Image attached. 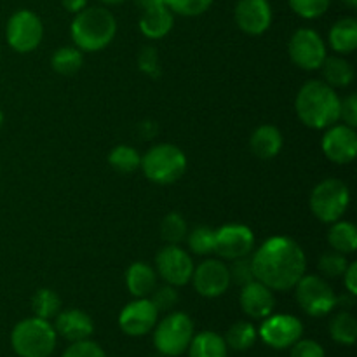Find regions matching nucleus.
<instances>
[{
	"label": "nucleus",
	"mask_w": 357,
	"mask_h": 357,
	"mask_svg": "<svg viewBox=\"0 0 357 357\" xmlns=\"http://www.w3.org/2000/svg\"><path fill=\"white\" fill-rule=\"evenodd\" d=\"M255 279L272 291H289L305 275L307 257L296 241L275 236L251 257Z\"/></svg>",
	"instance_id": "f257e3e1"
},
{
	"label": "nucleus",
	"mask_w": 357,
	"mask_h": 357,
	"mask_svg": "<svg viewBox=\"0 0 357 357\" xmlns=\"http://www.w3.org/2000/svg\"><path fill=\"white\" fill-rule=\"evenodd\" d=\"M340 100L337 91L324 80H309L300 87L295 110L302 124L310 129H328L340 117Z\"/></svg>",
	"instance_id": "f03ea898"
},
{
	"label": "nucleus",
	"mask_w": 357,
	"mask_h": 357,
	"mask_svg": "<svg viewBox=\"0 0 357 357\" xmlns=\"http://www.w3.org/2000/svg\"><path fill=\"white\" fill-rule=\"evenodd\" d=\"M117 33V21L107 7H89L75 14L70 35L80 51L98 52L107 47Z\"/></svg>",
	"instance_id": "7ed1b4c3"
},
{
	"label": "nucleus",
	"mask_w": 357,
	"mask_h": 357,
	"mask_svg": "<svg viewBox=\"0 0 357 357\" xmlns=\"http://www.w3.org/2000/svg\"><path fill=\"white\" fill-rule=\"evenodd\" d=\"M58 344V335L51 321L28 317L10 331V345L20 357H49Z\"/></svg>",
	"instance_id": "20e7f679"
},
{
	"label": "nucleus",
	"mask_w": 357,
	"mask_h": 357,
	"mask_svg": "<svg viewBox=\"0 0 357 357\" xmlns=\"http://www.w3.org/2000/svg\"><path fill=\"white\" fill-rule=\"evenodd\" d=\"M139 169L152 183H176L187 171V155L173 143H159L142 157Z\"/></svg>",
	"instance_id": "39448f33"
},
{
	"label": "nucleus",
	"mask_w": 357,
	"mask_h": 357,
	"mask_svg": "<svg viewBox=\"0 0 357 357\" xmlns=\"http://www.w3.org/2000/svg\"><path fill=\"white\" fill-rule=\"evenodd\" d=\"M153 345L164 357L185 354L194 338V321L185 312H171L153 328Z\"/></svg>",
	"instance_id": "423d86ee"
},
{
	"label": "nucleus",
	"mask_w": 357,
	"mask_h": 357,
	"mask_svg": "<svg viewBox=\"0 0 357 357\" xmlns=\"http://www.w3.org/2000/svg\"><path fill=\"white\" fill-rule=\"evenodd\" d=\"M351 202L349 187L338 178H326L314 187L309 206L312 215L323 223H333L345 215Z\"/></svg>",
	"instance_id": "0eeeda50"
},
{
	"label": "nucleus",
	"mask_w": 357,
	"mask_h": 357,
	"mask_svg": "<svg viewBox=\"0 0 357 357\" xmlns=\"http://www.w3.org/2000/svg\"><path fill=\"white\" fill-rule=\"evenodd\" d=\"M293 289L300 309L310 317H324L337 307V293L321 275H303Z\"/></svg>",
	"instance_id": "6e6552de"
},
{
	"label": "nucleus",
	"mask_w": 357,
	"mask_h": 357,
	"mask_svg": "<svg viewBox=\"0 0 357 357\" xmlns=\"http://www.w3.org/2000/svg\"><path fill=\"white\" fill-rule=\"evenodd\" d=\"M7 44L16 52L26 54L35 51L44 38V24L42 20L28 9H20L9 17L6 26Z\"/></svg>",
	"instance_id": "1a4fd4ad"
},
{
	"label": "nucleus",
	"mask_w": 357,
	"mask_h": 357,
	"mask_svg": "<svg viewBox=\"0 0 357 357\" xmlns=\"http://www.w3.org/2000/svg\"><path fill=\"white\" fill-rule=\"evenodd\" d=\"M288 54L291 58L293 65L307 70V72H314V70L321 68L328 52L326 44H324V40L316 30L300 28L289 38Z\"/></svg>",
	"instance_id": "9d476101"
},
{
	"label": "nucleus",
	"mask_w": 357,
	"mask_h": 357,
	"mask_svg": "<svg viewBox=\"0 0 357 357\" xmlns=\"http://www.w3.org/2000/svg\"><path fill=\"white\" fill-rule=\"evenodd\" d=\"M194 260L190 253L178 244H166L155 257V272L166 284L180 288L190 282L194 274Z\"/></svg>",
	"instance_id": "9b49d317"
},
{
	"label": "nucleus",
	"mask_w": 357,
	"mask_h": 357,
	"mask_svg": "<svg viewBox=\"0 0 357 357\" xmlns=\"http://www.w3.org/2000/svg\"><path fill=\"white\" fill-rule=\"evenodd\" d=\"M303 324L302 321L291 314H274L261 319L258 337L265 345L272 349H289L302 338Z\"/></svg>",
	"instance_id": "f8f14e48"
},
{
	"label": "nucleus",
	"mask_w": 357,
	"mask_h": 357,
	"mask_svg": "<svg viewBox=\"0 0 357 357\" xmlns=\"http://www.w3.org/2000/svg\"><path fill=\"white\" fill-rule=\"evenodd\" d=\"M255 250V234L250 227L232 223L223 225L216 230L215 253L222 260H237V258L250 257Z\"/></svg>",
	"instance_id": "ddd939ff"
},
{
	"label": "nucleus",
	"mask_w": 357,
	"mask_h": 357,
	"mask_svg": "<svg viewBox=\"0 0 357 357\" xmlns=\"http://www.w3.org/2000/svg\"><path fill=\"white\" fill-rule=\"evenodd\" d=\"M190 281L194 284L195 291L204 296V298H218V296L225 295L227 289L232 284L229 265L215 260V258L201 261L197 267H194V274H192Z\"/></svg>",
	"instance_id": "4468645a"
},
{
	"label": "nucleus",
	"mask_w": 357,
	"mask_h": 357,
	"mask_svg": "<svg viewBox=\"0 0 357 357\" xmlns=\"http://www.w3.org/2000/svg\"><path fill=\"white\" fill-rule=\"evenodd\" d=\"M159 314L150 298H135L119 314V328L128 337H145L155 328Z\"/></svg>",
	"instance_id": "2eb2a0df"
},
{
	"label": "nucleus",
	"mask_w": 357,
	"mask_h": 357,
	"mask_svg": "<svg viewBox=\"0 0 357 357\" xmlns=\"http://www.w3.org/2000/svg\"><path fill=\"white\" fill-rule=\"evenodd\" d=\"M321 149L328 160L335 164L352 162L357 155V135L354 128L345 124H333L326 129Z\"/></svg>",
	"instance_id": "dca6fc26"
},
{
	"label": "nucleus",
	"mask_w": 357,
	"mask_h": 357,
	"mask_svg": "<svg viewBox=\"0 0 357 357\" xmlns=\"http://www.w3.org/2000/svg\"><path fill=\"white\" fill-rule=\"evenodd\" d=\"M234 17L241 31L257 37L271 28L272 7L268 0H239Z\"/></svg>",
	"instance_id": "f3484780"
},
{
	"label": "nucleus",
	"mask_w": 357,
	"mask_h": 357,
	"mask_svg": "<svg viewBox=\"0 0 357 357\" xmlns=\"http://www.w3.org/2000/svg\"><path fill=\"white\" fill-rule=\"evenodd\" d=\"M239 303L241 309L248 317L261 321L274 312L275 296L271 288H267V286L255 279V281L241 286Z\"/></svg>",
	"instance_id": "a211bd4d"
},
{
	"label": "nucleus",
	"mask_w": 357,
	"mask_h": 357,
	"mask_svg": "<svg viewBox=\"0 0 357 357\" xmlns=\"http://www.w3.org/2000/svg\"><path fill=\"white\" fill-rule=\"evenodd\" d=\"M54 331L58 337L65 338L66 342L87 340L94 333V323L87 312L80 309L59 310L58 316L54 317Z\"/></svg>",
	"instance_id": "6ab92c4d"
},
{
	"label": "nucleus",
	"mask_w": 357,
	"mask_h": 357,
	"mask_svg": "<svg viewBox=\"0 0 357 357\" xmlns=\"http://www.w3.org/2000/svg\"><path fill=\"white\" fill-rule=\"evenodd\" d=\"M282 143H284V139H282L281 131L275 126L264 124L255 129L253 135H251L250 149L258 159L268 160L279 155V152L282 150Z\"/></svg>",
	"instance_id": "aec40b11"
},
{
	"label": "nucleus",
	"mask_w": 357,
	"mask_h": 357,
	"mask_svg": "<svg viewBox=\"0 0 357 357\" xmlns=\"http://www.w3.org/2000/svg\"><path fill=\"white\" fill-rule=\"evenodd\" d=\"M157 279L155 268L143 261H135L126 272V286L135 298H149L157 288Z\"/></svg>",
	"instance_id": "412c9836"
},
{
	"label": "nucleus",
	"mask_w": 357,
	"mask_h": 357,
	"mask_svg": "<svg viewBox=\"0 0 357 357\" xmlns=\"http://www.w3.org/2000/svg\"><path fill=\"white\" fill-rule=\"evenodd\" d=\"M173 26L174 14L171 13L167 6L143 10L142 17H139V31H142L146 38H152V40L164 38L171 30H173Z\"/></svg>",
	"instance_id": "4be33fe9"
},
{
	"label": "nucleus",
	"mask_w": 357,
	"mask_h": 357,
	"mask_svg": "<svg viewBox=\"0 0 357 357\" xmlns=\"http://www.w3.org/2000/svg\"><path fill=\"white\" fill-rule=\"evenodd\" d=\"M330 45L338 54H351L357 47V21L354 17H342L331 26Z\"/></svg>",
	"instance_id": "5701e85b"
},
{
	"label": "nucleus",
	"mask_w": 357,
	"mask_h": 357,
	"mask_svg": "<svg viewBox=\"0 0 357 357\" xmlns=\"http://www.w3.org/2000/svg\"><path fill=\"white\" fill-rule=\"evenodd\" d=\"M321 70H323L324 82L333 89L335 87H349L356 77L354 66L344 56H326Z\"/></svg>",
	"instance_id": "b1692460"
},
{
	"label": "nucleus",
	"mask_w": 357,
	"mask_h": 357,
	"mask_svg": "<svg viewBox=\"0 0 357 357\" xmlns=\"http://www.w3.org/2000/svg\"><path fill=\"white\" fill-rule=\"evenodd\" d=\"M187 352L188 357H227L229 347L222 335L215 331H201L194 335Z\"/></svg>",
	"instance_id": "393cba45"
},
{
	"label": "nucleus",
	"mask_w": 357,
	"mask_h": 357,
	"mask_svg": "<svg viewBox=\"0 0 357 357\" xmlns=\"http://www.w3.org/2000/svg\"><path fill=\"white\" fill-rule=\"evenodd\" d=\"M330 230H328V243L333 248V251L338 253L351 255L357 250V229L354 223L344 222V220H337V222L330 223Z\"/></svg>",
	"instance_id": "a878e982"
},
{
	"label": "nucleus",
	"mask_w": 357,
	"mask_h": 357,
	"mask_svg": "<svg viewBox=\"0 0 357 357\" xmlns=\"http://www.w3.org/2000/svg\"><path fill=\"white\" fill-rule=\"evenodd\" d=\"M227 347L236 352H244L253 347L258 340V330L250 321H237L227 330L225 337Z\"/></svg>",
	"instance_id": "bb28decb"
},
{
	"label": "nucleus",
	"mask_w": 357,
	"mask_h": 357,
	"mask_svg": "<svg viewBox=\"0 0 357 357\" xmlns=\"http://www.w3.org/2000/svg\"><path fill=\"white\" fill-rule=\"evenodd\" d=\"M330 335L333 342L340 345H351L356 344L357 340V321L349 310H340L335 314L333 319L330 321Z\"/></svg>",
	"instance_id": "cd10ccee"
},
{
	"label": "nucleus",
	"mask_w": 357,
	"mask_h": 357,
	"mask_svg": "<svg viewBox=\"0 0 357 357\" xmlns=\"http://www.w3.org/2000/svg\"><path fill=\"white\" fill-rule=\"evenodd\" d=\"M84 56L79 47L65 45V47L56 49L51 58V66L59 75H73L82 68Z\"/></svg>",
	"instance_id": "c85d7f7f"
},
{
	"label": "nucleus",
	"mask_w": 357,
	"mask_h": 357,
	"mask_svg": "<svg viewBox=\"0 0 357 357\" xmlns=\"http://www.w3.org/2000/svg\"><path fill=\"white\" fill-rule=\"evenodd\" d=\"M108 164H110L117 173L129 174L135 173L136 169H139V166H142V155H139L138 150H136L135 146L117 145L112 149L110 153H108Z\"/></svg>",
	"instance_id": "c756f323"
},
{
	"label": "nucleus",
	"mask_w": 357,
	"mask_h": 357,
	"mask_svg": "<svg viewBox=\"0 0 357 357\" xmlns=\"http://www.w3.org/2000/svg\"><path fill=\"white\" fill-rule=\"evenodd\" d=\"M31 310H33L35 317H40V319L51 321L58 316V312L61 310V298L56 291L49 288L38 289L37 293L31 298Z\"/></svg>",
	"instance_id": "7c9ffc66"
},
{
	"label": "nucleus",
	"mask_w": 357,
	"mask_h": 357,
	"mask_svg": "<svg viewBox=\"0 0 357 357\" xmlns=\"http://www.w3.org/2000/svg\"><path fill=\"white\" fill-rule=\"evenodd\" d=\"M187 244L188 250L197 257H208V255L215 253V243H216V230L208 225H199L192 229L187 234Z\"/></svg>",
	"instance_id": "2f4dec72"
},
{
	"label": "nucleus",
	"mask_w": 357,
	"mask_h": 357,
	"mask_svg": "<svg viewBox=\"0 0 357 357\" xmlns=\"http://www.w3.org/2000/svg\"><path fill=\"white\" fill-rule=\"evenodd\" d=\"M188 225L180 213H169L160 223V237L167 244H180L187 239Z\"/></svg>",
	"instance_id": "473e14b6"
},
{
	"label": "nucleus",
	"mask_w": 357,
	"mask_h": 357,
	"mask_svg": "<svg viewBox=\"0 0 357 357\" xmlns=\"http://www.w3.org/2000/svg\"><path fill=\"white\" fill-rule=\"evenodd\" d=\"M349 260L347 255L338 253V251H330V253H324L319 258V272L326 279H338L344 275V272L347 271Z\"/></svg>",
	"instance_id": "72a5a7b5"
},
{
	"label": "nucleus",
	"mask_w": 357,
	"mask_h": 357,
	"mask_svg": "<svg viewBox=\"0 0 357 357\" xmlns=\"http://www.w3.org/2000/svg\"><path fill=\"white\" fill-rule=\"evenodd\" d=\"M296 16L303 20H317L330 9L331 0H288Z\"/></svg>",
	"instance_id": "f704fd0d"
},
{
	"label": "nucleus",
	"mask_w": 357,
	"mask_h": 357,
	"mask_svg": "<svg viewBox=\"0 0 357 357\" xmlns=\"http://www.w3.org/2000/svg\"><path fill=\"white\" fill-rule=\"evenodd\" d=\"M211 3L213 0H166L171 13L185 17L201 16L211 7Z\"/></svg>",
	"instance_id": "c9c22d12"
},
{
	"label": "nucleus",
	"mask_w": 357,
	"mask_h": 357,
	"mask_svg": "<svg viewBox=\"0 0 357 357\" xmlns=\"http://www.w3.org/2000/svg\"><path fill=\"white\" fill-rule=\"evenodd\" d=\"M150 302L155 305V309L159 310V312H167V310L174 309V305L178 303V300H180V295H178L176 288L171 284H162L159 286L157 284V288L153 289L152 295L149 296Z\"/></svg>",
	"instance_id": "e433bc0d"
},
{
	"label": "nucleus",
	"mask_w": 357,
	"mask_h": 357,
	"mask_svg": "<svg viewBox=\"0 0 357 357\" xmlns=\"http://www.w3.org/2000/svg\"><path fill=\"white\" fill-rule=\"evenodd\" d=\"M230 281L236 282V284L244 286L248 282L255 281V272H253V264H251L250 257L237 258V260H232L229 267Z\"/></svg>",
	"instance_id": "4c0bfd02"
},
{
	"label": "nucleus",
	"mask_w": 357,
	"mask_h": 357,
	"mask_svg": "<svg viewBox=\"0 0 357 357\" xmlns=\"http://www.w3.org/2000/svg\"><path fill=\"white\" fill-rule=\"evenodd\" d=\"M138 66L145 75L150 79H157L160 75V66H159V52L153 45H145L142 47L138 54Z\"/></svg>",
	"instance_id": "58836bf2"
},
{
	"label": "nucleus",
	"mask_w": 357,
	"mask_h": 357,
	"mask_svg": "<svg viewBox=\"0 0 357 357\" xmlns=\"http://www.w3.org/2000/svg\"><path fill=\"white\" fill-rule=\"evenodd\" d=\"M61 357H107V352L93 340H80L70 344Z\"/></svg>",
	"instance_id": "ea45409f"
},
{
	"label": "nucleus",
	"mask_w": 357,
	"mask_h": 357,
	"mask_svg": "<svg viewBox=\"0 0 357 357\" xmlns=\"http://www.w3.org/2000/svg\"><path fill=\"white\" fill-rule=\"evenodd\" d=\"M289 357H326L323 345L310 338H300L295 345H291Z\"/></svg>",
	"instance_id": "a19ab883"
},
{
	"label": "nucleus",
	"mask_w": 357,
	"mask_h": 357,
	"mask_svg": "<svg viewBox=\"0 0 357 357\" xmlns=\"http://www.w3.org/2000/svg\"><path fill=\"white\" fill-rule=\"evenodd\" d=\"M342 124L354 128L357 126V96L356 94H349L344 100H340V117Z\"/></svg>",
	"instance_id": "79ce46f5"
},
{
	"label": "nucleus",
	"mask_w": 357,
	"mask_h": 357,
	"mask_svg": "<svg viewBox=\"0 0 357 357\" xmlns=\"http://www.w3.org/2000/svg\"><path fill=\"white\" fill-rule=\"evenodd\" d=\"M344 284H345V288H347L349 293L357 295V264L356 261L349 264L347 271L344 272Z\"/></svg>",
	"instance_id": "37998d69"
},
{
	"label": "nucleus",
	"mask_w": 357,
	"mask_h": 357,
	"mask_svg": "<svg viewBox=\"0 0 357 357\" xmlns=\"http://www.w3.org/2000/svg\"><path fill=\"white\" fill-rule=\"evenodd\" d=\"M87 2H89V0H61V6L65 7V10H68V13L77 14L82 9H86Z\"/></svg>",
	"instance_id": "c03bdc74"
},
{
	"label": "nucleus",
	"mask_w": 357,
	"mask_h": 357,
	"mask_svg": "<svg viewBox=\"0 0 357 357\" xmlns=\"http://www.w3.org/2000/svg\"><path fill=\"white\" fill-rule=\"evenodd\" d=\"M139 9L149 10V9H155V7H162L166 6V0H136Z\"/></svg>",
	"instance_id": "a18cd8bd"
},
{
	"label": "nucleus",
	"mask_w": 357,
	"mask_h": 357,
	"mask_svg": "<svg viewBox=\"0 0 357 357\" xmlns=\"http://www.w3.org/2000/svg\"><path fill=\"white\" fill-rule=\"evenodd\" d=\"M101 3H105V6H121V3L128 2V0H100Z\"/></svg>",
	"instance_id": "49530a36"
},
{
	"label": "nucleus",
	"mask_w": 357,
	"mask_h": 357,
	"mask_svg": "<svg viewBox=\"0 0 357 357\" xmlns=\"http://www.w3.org/2000/svg\"><path fill=\"white\" fill-rule=\"evenodd\" d=\"M349 7H356L357 6V0H344Z\"/></svg>",
	"instance_id": "de8ad7c7"
},
{
	"label": "nucleus",
	"mask_w": 357,
	"mask_h": 357,
	"mask_svg": "<svg viewBox=\"0 0 357 357\" xmlns=\"http://www.w3.org/2000/svg\"><path fill=\"white\" fill-rule=\"evenodd\" d=\"M2 126H3V114L0 112V129H2Z\"/></svg>",
	"instance_id": "09e8293b"
}]
</instances>
